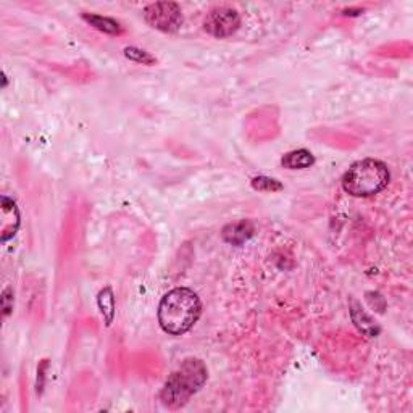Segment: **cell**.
<instances>
[{
    "instance_id": "obj_12",
    "label": "cell",
    "mask_w": 413,
    "mask_h": 413,
    "mask_svg": "<svg viewBox=\"0 0 413 413\" xmlns=\"http://www.w3.org/2000/svg\"><path fill=\"white\" fill-rule=\"evenodd\" d=\"M125 57L130 58L131 62L141 63V65H154V63H157V58H155L154 55H150L149 52H145V50L137 47H126Z\"/></svg>"
},
{
    "instance_id": "obj_6",
    "label": "cell",
    "mask_w": 413,
    "mask_h": 413,
    "mask_svg": "<svg viewBox=\"0 0 413 413\" xmlns=\"http://www.w3.org/2000/svg\"><path fill=\"white\" fill-rule=\"evenodd\" d=\"M20 228V212L15 200L2 196V241L7 242Z\"/></svg>"
},
{
    "instance_id": "obj_5",
    "label": "cell",
    "mask_w": 413,
    "mask_h": 413,
    "mask_svg": "<svg viewBox=\"0 0 413 413\" xmlns=\"http://www.w3.org/2000/svg\"><path fill=\"white\" fill-rule=\"evenodd\" d=\"M241 15L237 10L229 7H215L206 13L204 20V30L213 38L223 39L233 36L239 30Z\"/></svg>"
},
{
    "instance_id": "obj_4",
    "label": "cell",
    "mask_w": 413,
    "mask_h": 413,
    "mask_svg": "<svg viewBox=\"0 0 413 413\" xmlns=\"http://www.w3.org/2000/svg\"><path fill=\"white\" fill-rule=\"evenodd\" d=\"M144 20L162 33H176L182 26V12L174 2H155L144 8Z\"/></svg>"
},
{
    "instance_id": "obj_13",
    "label": "cell",
    "mask_w": 413,
    "mask_h": 413,
    "mask_svg": "<svg viewBox=\"0 0 413 413\" xmlns=\"http://www.w3.org/2000/svg\"><path fill=\"white\" fill-rule=\"evenodd\" d=\"M252 187L261 192H278L283 189V185L278 180H273V178L257 176L252 180Z\"/></svg>"
},
{
    "instance_id": "obj_2",
    "label": "cell",
    "mask_w": 413,
    "mask_h": 413,
    "mask_svg": "<svg viewBox=\"0 0 413 413\" xmlns=\"http://www.w3.org/2000/svg\"><path fill=\"white\" fill-rule=\"evenodd\" d=\"M209 371L204 362L197 359H187L174 370L160 392V401L168 408H180L189 402V399L204 386Z\"/></svg>"
},
{
    "instance_id": "obj_3",
    "label": "cell",
    "mask_w": 413,
    "mask_h": 413,
    "mask_svg": "<svg viewBox=\"0 0 413 413\" xmlns=\"http://www.w3.org/2000/svg\"><path fill=\"white\" fill-rule=\"evenodd\" d=\"M391 180L388 165L376 158L359 160L344 173L342 189L353 197H371L384 191Z\"/></svg>"
},
{
    "instance_id": "obj_1",
    "label": "cell",
    "mask_w": 413,
    "mask_h": 413,
    "mask_svg": "<svg viewBox=\"0 0 413 413\" xmlns=\"http://www.w3.org/2000/svg\"><path fill=\"white\" fill-rule=\"evenodd\" d=\"M202 311L199 296L189 287H174L158 305V323L167 334L182 336L194 327Z\"/></svg>"
},
{
    "instance_id": "obj_14",
    "label": "cell",
    "mask_w": 413,
    "mask_h": 413,
    "mask_svg": "<svg viewBox=\"0 0 413 413\" xmlns=\"http://www.w3.org/2000/svg\"><path fill=\"white\" fill-rule=\"evenodd\" d=\"M2 309H3V315H8L13 309V291L10 287H7L2 294Z\"/></svg>"
},
{
    "instance_id": "obj_9",
    "label": "cell",
    "mask_w": 413,
    "mask_h": 413,
    "mask_svg": "<svg viewBox=\"0 0 413 413\" xmlns=\"http://www.w3.org/2000/svg\"><path fill=\"white\" fill-rule=\"evenodd\" d=\"M351 315H352L353 323H355V327L359 328L360 331L365 334V336H368V338H376V336H378V334H379L378 324H376L375 321L371 320L370 316L366 315L365 311L360 309L357 302H352Z\"/></svg>"
},
{
    "instance_id": "obj_10",
    "label": "cell",
    "mask_w": 413,
    "mask_h": 413,
    "mask_svg": "<svg viewBox=\"0 0 413 413\" xmlns=\"http://www.w3.org/2000/svg\"><path fill=\"white\" fill-rule=\"evenodd\" d=\"M283 167L287 169H304L310 168L315 163V157L311 155L310 150L297 149L292 152H287L281 160Z\"/></svg>"
},
{
    "instance_id": "obj_7",
    "label": "cell",
    "mask_w": 413,
    "mask_h": 413,
    "mask_svg": "<svg viewBox=\"0 0 413 413\" xmlns=\"http://www.w3.org/2000/svg\"><path fill=\"white\" fill-rule=\"evenodd\" d=\"M254 224H252L249 220H242V222L228 224V226L223 229V239L226 241L228 244L242 246L254 236Z\"/></svg>"
},
{
    "instance_id": "obj_8",
    "label": "cell",
    "mask_w": 413,
    "mask_h": 413,
    "mask_svg": "<svg viewBox=\"0 0 413 413\" xmlns=\"http://www.w3.org/2000/svg\"><path fill=\"white\" fill-rule=\"evenodd\" d=\"M82 20L104 34L120 36L123 31H125L120 21L113 20V18H108V16L95 15V13H82Z\"/></svg>"
},
{
    "instance_id": "obj_11",
    "label": "cell",
    "mask_w": 413,
    "mask_h": 413,
    "mask_svg": "<svg viewBox=\"0 0 413 413\" xmlns=\"http://www.w3.org/2000/svg\"><path fill=\"white\" fill-rule=\"evenodd\" d=\"M97 305H99L100 314H102L104 320H105V324L110 327V324L113 323V318H115V294H113L112 287L107 286L99 292Z\"/></svg>"
}]
</instances>
